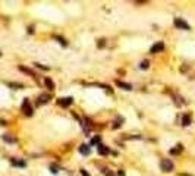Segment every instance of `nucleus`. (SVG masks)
I'll list each match as a JSON object with an SVG mask.
<instances>
[{"mask_svg":"<svg viewBox=\"0 0 195 176\" xmlns=\"http://www.w3.org/2000/svg\"><path fill=\"white\" fill-rule=\"evenodd\" d=\"M22 112H24V115L25 116H32L34 113V109L31 106V101L28 100V98H24V103H22Z\"/></svg>","mask_w":195,"mask_h":176,"instance_id":"nucleus-1","label":"nucleus"},{"mask_svg":"<svg viewBox=\"0 0 195 176\" xmlns=\"http://www.w3.org/2000/svg\"><path fill=\"white\" fill-rule=\"evenodd\" d=\"M160 166H162L163 172H172V170L175 169V166H173L172 160H169V159H163L162 162H160Z\"/></svg>","mask_w":195,"mask_h":176,"instance_id":"nucleus-2","label":"nucleus"},{"mask_svg":"<svg viewBox=\"0 0 195 176\" xmlns=\"http://www.w3.org/2000/svg\"><path fill=\"white\" fill-rule=\"evenodd\" d=\"M175 27L179 28V29H185V31L191 29V27H189V25L183 19H181V18H176V19H175Z\"/></svg>","mask_w":195,"mask_h":176,"instance_id":"nucleus-3","label":"nucleus"},{"mask_svg":"<svg viewBox=\"0 0 195 176\" xmlns=\"http://www.w3.org/2000/svg\"><path fill=\"white\" fill-rule=\"evenodd\" d=\"M163 48H164V43H163V41H159V43H155L154 46L151 47V50H150V53L155 54V53H159V52H162Z\"/></svg>","mask_w":195,"mask_h":176,"instance_id":"nucleus-4","label":"nucleus"},{"mask_svg":"<svg viewBox=\"0 0 195 176\" xmlns=\"http://www.w3.org/2000/svg\"><path fill=\"white\" fill-rule=\"evenodd\" d=\"M72 101H74V98H72V97H66V98H59V100H57V103H59L60 106H63V107L71 106V104H72Z\"/></svg>","mask_w":195,"mask_h":176,"instance_id":"nucleus-5","label":"nucleus"},{"mask_svg":"<svg viewBox=\"0 0 195 176\" xmlns=\"http://www.w3.org/2000/svg\"><path fill=\"white\" fill-rule=\"evenodd\" d=\"M97 150H98V154H101V156H107L109 153H110V150H109L106 145H103V144H100Z\"/></svg>","mask_w":195,"mask_h":176,"instance_id":"nucleus-6","label":"nucleus"},{"mask_svg":"<svg viewBox=\"0 0 195 176\" xmlns=\"http://www.w3.org/2000/svg\"><path fill=\"white\" fill-rule=\"evenodd\" d=\"M116 85L120 87L122 90H126V91H131V90H132V85H131V84H126V82H122V81H117Z\"/></svg>","mask_w":195,"mask_h":176,"instance_id":"nucleus-7","label":"nucleus"},{"mask_svg":"<svg viewBox=\"0 0 195 176\" xmlns=\"http://www.w3.org/2000/svg\"><path fill=\"white\" fill-rule=\"evenodd\" d=\"M50 98H52V97L48 94H41L40 97H38V104H46V103H48Z\"/></svg>","mask_w":195,"mask_h":176,"instance_id":"nucleus-8","label":"nucleus"},{"mask_svg":"<svg viewBox=\"0 0 195 176\" xmlns=\"http://www.w3.org/2000/svg\"><path fill=\"white\" fill-rule=\"evenodd\" d=\"M90 151H91V150H90V145H87V144H82L81 147H79V153L84 154V156H88Z\"/></svg>","mask_w":195,"mask_h":176,"instance_id":"nucleus-9","label":"nucleus"},{"mask_svg":"<svg viewBox=\"0 0 195 176\" xmlns=\"http://www.w3.org/2000/svg\"><path fill=\"white\" fill-rule=\"evenodd\" d=\"M191 125V115L182 116V126H189Z\"/></svg>","mask_w":195,"mask_h":176,"instance_id":"nucleus-10","label":"nucleus"},{"mask_svg":"<svg viewBox=\"0 0 195 176\" xmlns=\"http://www.w3.org/2000/svg\"><path fill=\"white\" fill-rule=\"evenodd\" d=\"M44 84H46V87L50 90V91H53L54 90V82L50 79V78H44Z\"/></svg>","mask_w":195,"mask_h":176,"instance_id":"nucleus-11","label":"nucleus"},{"mask_svg":"<svg viewBox=\"0 0 195 176\" xmlns=\"http://www.w3.org/2000/svg\"><path fill=\"white\" fill-rule=\"evenodd\" d=\"M3 141H6V142H10V144H13L16 140H15L13 136H10L9 134H6V135H3Z\"/></svg>","mask_w":195,"mask_h":176,"instance_id":"nucleus-12","label":"nucleus"},{"mask_svg":"<svg viewBox=\"0 0 195 176\" xmlns=\"http://www.w3.org/2000/svg\"><path fill=\"white\" fill-rule=\"evenodd\" d=\"M19 71H22V72H25V74L28 75H31V76H35V74H34L31 69H28V68H24V66H19Z\"/></svg>","mask_w":195,"mask_h":176,"instance_id":"nucleus-13","label":"nucleus"},{"mask_svg":"<svg viewBox=\"0 0 195 176\" xmlns=\"http://www.w3.org/2000/svg\"><path fill=\"white\" fill-rule=\"evenodd\" d=\"M12 164H15V166H21V167H24V166H25V162H22V160H15V159H12Z\"/></svg>","mask_w":195,"mask_h":176,"instance_id":"nucleus-14","label":"nucleus"},{"mask_svg":"<svg viewBox=\"0 0 195 176\" xmlns=\"http://www.w3.org/2000/svg\"><path fill=\"white\" fill-rule=\"evenodd\" d=\"M54 38L56 40H59V43H60L62 46H67V41L63 38V37H59V35H54Z\"/></svg>","mask_w":195,"mask_h":176,"instance_id":"nucleus-15","label":"nucleus"},{"mask_svg":"<svg viewBox=\"0 0 195 176\" xmlns=\"http://www.w3.org/2000/svg\"><path fill=\"white\" fill-rule=\"evenodd\" d=\"M182 148H183V145H182V144H179V145H178V148L170 150V153H172V154H178V153H179V151H181Z\"/></svg>","mask_w":195,"mask_h":176,"instance_id":"nucleus-16","label":"nucleus"},{"mask_svg":"<svg viewBox=\"0 0 195 176\" xmlns=\"http://www.w3.org/2000/svg\"><path fill=\"white\" fill-rule=\"evenodd\" d=\"M98 141H100V136H95V138H93V140H91L90 145H95V144H98Z\"/></svg>","mask_w":195,"mask_h":176,"instance_id":"nucleus-17","label":"nucleus"},{"mask_svg":"<svg viewBox=\"0 0 195 176\" xmlns=\"http://www.w3.org/2000/svg\"><path fill=\"white\" fill-rule=\"evenodd\" d=\"M148 66H150V62H148V60H144L141 63V69H147Z\"/></svg>","mask_w":195,"mask_h":176,"instance_id":"nucleus-18","label":"nucleus"},{"mask_svg":"<svg viewBox=\"0 0 195 176\" xmlns=\"http://www.w3.org/2000/svg\"><path fill=\"white\" fill-rule=\"evenodd\" d=\"M103 173H104L106 176H116V175L113 173V172H110L109 169H104V170H103Z\"/></svg>","mask_w":195,"mask_h":176,"instance_id":"nucleus-19","label":"nucleus"},{"mask_svg":"<svg viewBox=\"0 0 195 176\" xmlns=\"http://www.w3.org/2000/svg\"><path fill=\"white\" fill-rule=\"evenodd\" d=\"M35 66H37V68H40V69H44V71H47V66H43V65H40V63H35Z\"/></svg>","mask_w":195,"mask_h":176,"instance_id":"nucleus-20","label":"nucleus"},{"mask_svg":"<svg viewBox=\"0 0 195 176\" xmlns=\"http://www.w3.org/2000/svg\"><path fill=\"white\" fill-rule=\"evenodd\" d=\"M81 173H82V176H91L85 169H81Z\"/></svg>","mask_w":195,"mask_h":176,"instance_id":"nucleus-21","label":"nucleus"},{"mask_svg":"<svg viewBox=\"0 0 195 176\" xmlns=\"http://www.w3.org/2000/svg\"><path fill=\"white\" fill-rule=\"evenodd\" d=\"M104 44H106L104 40H98V47H104Z\"/></svg>","mask_w":195,"mask_h":176,"instance_id":"nucleus-22","label":"nucleus"},{"mask_svg":"<svg viewBox=\"0 0 195 176\" xmlns=\"http://www.w3.org/2000/svg\"><path fill=\"white\" fill-rule=\"evenodd\" d=\"M119 126H120V123H119V122H114L113 123V129H117Z\"/></svg>","mask_w":195,"mask_h":176,"instance_id":"nucleus-23","label":"nucleus"},{"mask_svg":"<svg viewBox=\"0 0 195 176\" xmlns=\"http://www.w3.org/2000/svg\"><path fill=\"white\" fill-rule=\"evenodd\" d=\"M50 169H52V173H57V167H54V166H52Z\"/></svg>","mask_w":195,"mask_h":176,"instance_id":"nucleus-24","label":"nucleus"}]
</instances>
